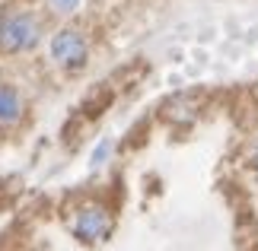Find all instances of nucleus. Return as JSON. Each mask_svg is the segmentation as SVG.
<instances>
[{
	"instance_id": "obj_4",
	"label": "nucleus",
	"mask_w": 258,
	"mask_h": 251,
	"mask_svg": "<svg viewBox=\"0 0 258 251\" xmlns=\"http://www.w3.org/2000/svg\"><path fill=\"white\" fill-rule=\"evenodd\" d=\"M23 118V99L13 86H0V124H13Z\"/></svg>"
},
{
	"instance_id": "obj_3",
	"label": "nucleus",
	"mask_w": 258,
	"mask_h": 251,
	"mask_svg": "<svg viewBox=\"0 0 258 251\" xmlns=\"http://www.w3.org/2000/svg\"><path fill=\"white\" fill-rule=\"evenodd\" d=\"M74 232L83 238V242H102V238L112 232V216L105 213V207H83L77 213Z\"/></svg>"
},
{
	"instance_id": "obj_5",
	"label": "nucleus",
	"mask_w": 258,
	"mask_h": 251,
	"mask_svg": "<svg viewBox=\"0 0 258 251\" xmlns=\"http://www.w3.org/2000/svg\"><path fill=\"white\" fill-rule=\"evenodd\" d=\"M48 4H51L54 13H74V10L80 7V0H48Z\"/></svg>"
},
{
	"instance_id": "obj_1",
	"label": "nucleus",
	"mask_w": 258,
	"mask_h": 251,
	"mask_svg": "<svg viewBox=\"0 0 258 251\" xmlns=\"http://www.w3.org/2000/svg\"><path fill=\"white\" fill-rule=\"evenodd\" d=\"M42 38V23L32 16V13H4L0 16V48L4 51H29V48L38 45Z\"/></svg>"
},
{
	"instance_id": "obj_6",
	"label": "nucleus",
	"mask_w": 258,
	"mask_h": 251,
	"mask_svg": "<svg viewBox=\"0 0 258 251\" xmlns=\"http://www.w3.org/2000/svg\"><path fill=\"white\" fill-rule=\"evenodd\" d=\"M255 156H258V149H255Z\"/></svg>"
},
{
	"instance_id": "obj_2",
	"label": "nucleus",
	"mask_w": 258,
	"mask_h": 251,
	"mask_svg": "<svg viewBox=\"0 0 258 251\" xmlns=\"http://www.w3.org/2000/svg\"><path fill=\"white\" fill-rule=\"evenodd\" d=\"M51 54H54V61L61 64V67L80 70L86 64L89 48H86V38L80 32H74V29H61V32L51 38Z\"/></svg>"
}]
</instances>
